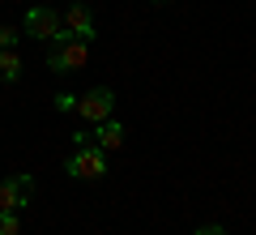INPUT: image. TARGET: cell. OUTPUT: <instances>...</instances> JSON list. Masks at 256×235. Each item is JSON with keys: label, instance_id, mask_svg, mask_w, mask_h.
Segmentation results:
<instances>
[{"label": "cell", "instance_id": "cell-1", "mask_svg": "<svg viewBox=\"0 0 256 235\" xmlns=\"http://www.w3.org/2000/svg\"><path fill=\"white\" fill-rule=\"evenodd\" d=\"M64 171L73 175V180H102L107 175V150H98V145H77L73 154H68V163H64Z\"/></svg>", "mask_w": 256, "mask_h": 235}, {"label": "cell", "instance_id": "cell-8", "mask_svg": "<svg viewBox=\"0 0 256 235\" xmlns=\"http://www.w3.org/2000/svg\"><path fill=\"white\" fill-rule=\"evenodd\" d=\"M0 77H4V82H22V56H18V47H0Z\"/></svg>", "mask_w": 256, "mask_h": 235}, {"label": "cell", "instance_id": "cell-9", "mask_svg": "<svg viewBox=\"0 0 256 235\" xmlns=\"http://www.w3.org/2000/svg\"><path fill=\"white\" fill-rule=\"evenodd\" d=\"M0 235H22L18 214H4V209H0Z\"/></svg>", "mask_w": 256, "mask_h": 235}, {"label": "cell", "instance_id": "cell-11", "mask_svg": "<svg viewBox=\"0 0 256 235\" xmlns=\"http://www.w3.org/2000/svg\"><path fill=\"white\" fill-rule=\"evenodd\" d=\"M0 47H18V30L13 26H0Z\"/></svg>", "mask_w": 256, "mask_h": 235}, {"label": "cell", "instance_id": "cell-2", "mask_svg": "<svg viewBox=\"0 0 256 235\" xmlns=\"http://www.w3.org/2000/svg\"><path fill=\"white\" fill-rule=\"evenodd\" d=\"M86 60H90V43L68 39V35L60 43H52V52H47V69L52 73H77V69H86Z\"/></svg>", "mask_w": 256, "mask_h": 235}, {"label": "cell", "instance_id": "cell-5", "mask_svg": "<svg viewBox=\"0 0 256 235\" xmlns=\"http://www.w3.org/2000/svg\"><path fill=\"white\" fill-rule=\"evenodd\" d=\"M30 188H34L30 175H9V180L0 184V209L4 214H18L22 205H30Z\"/></svg>", "mask_w": 256, "mask_h": 235}, {"label": "cell", "instance_id": "cell-13", "mask_svg": "<svg viewBox=\"0 0 256 235\" xmlns=\"http://www.w3.org/2000/svg\"><path fill=\"white\" fill-rule=\"evenodd\" d=\"M154 5H166V0H154Z\"/></svg>", "mask_w": 256, "mask_h": 235}, {"label": "cell", "instance_id": "cell-12", "mask_svg": "<svg viewBox=\"0 0 256 235\" xmlns=\"http://www.w3.org/2000/svg\"><path fill=\"white\" fill-rule=\"evenodd\" d=\"M196 235H226V226H218V222H210V226H196Z\"/></svg>", "mask_w": 256, "mask_h": 235}, {"label": "cell", "instance_id": "cell-4", "mask_svg": "<svg viewBox=\"0 0 256 235\" xmlns=\"http://www.w3.org/2000/svg\"><path fill=\"white\" fill-rule=\"evenodd\" d=\"M111 111H116V90L111 86H94V90H86L77 99V120H86V124H98Z\"/></svg>", "mask_w": 256, "mask_h": 235}, {"label": "cell", "instance_id": "cell-10", "mask_svg": "<svg viewBox=\"0 0 256 235\" xmlns=\"http://www.w3.org/2000/svg\"><path fill=\"white\" fill-rule=\"evenodd\" d=\"M56 111H77V94H56Z\"/></svg>", "mask_w": 256, "mask_h": 235}, {"label": "cell", "instance_id": "cell-7", "mask_svg": "<svg viewBox=\"0 0 256 235\" xmlns=\"http://www.w3.org/2000/svg\"><path fill=\"white\" fill-rule=\"evenodd\" d=\"M90 141L98 145V150H120V145H124V124H120L116 116H107V120H98V124H94V133H90Z\"/></svg>", "mask_w": 256, "mask_h": 235}, {"label": "cell", "instance_id": "cell-3", "mask_svg": "<svg viewBox=\"0 0 256 235\" xmlns=\"http://www.w3.org/2000/svg\"><path fill=\"white\" fill-rule=\"evenodd\" d=\"M26 35L30 39H38V43H60L64 39V22H60V13L56 9H47V5H34V9L26 13Z\"/></svg>", "mask_w": 256, "mask_h": 235}, {"label": "cell", "instance_id": "cell-6", "mask_svg": "<svg viewBox=\"0 0 256 235\" xmlns=\"http://www.w3.org/2000/svg\"><path fill=\"white\" fill-rule=\"evenodd\" d=\"M60 22H64V35H68V39H82V43H94V39H98V30H94V18H90V9H86V5L64 9V13H60Z\"/></svg>", "mask_w": 256, "mask_h": 235}]
</instances>
